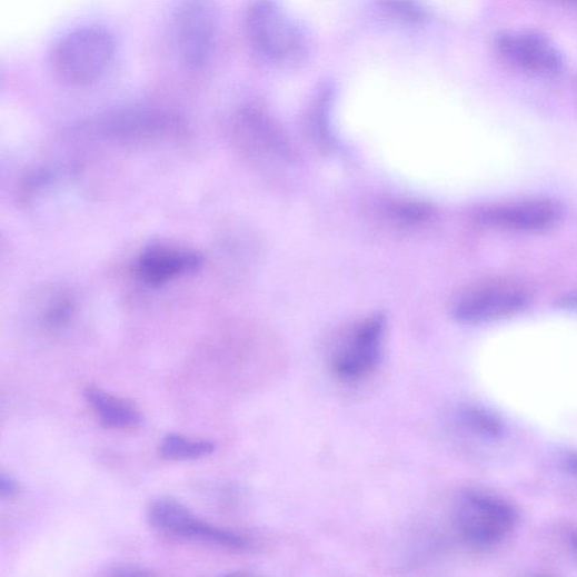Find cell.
I'll use <instances>...</instances> for the list:
<instances>
[{"label":"cell","instance_id":"cell-1","mask_svg":"<svg viewBox=\"0 0 577 577\" xmlns=\"http://www.w3.org/2000/svg\"><path fill=\"white\" fill-rule=\"evenodd\" d=\"M115 51L110 32L96 27L81 28L56 44L51 53L52 70L66 84L90 86L107 71Z\"/></svg>","mask_w":577,"mask_h":577},{"label":"cell","instance_id":"cell-14","mask_svg":"<svg viewBox=\"0 0 577 577\" xmlns=\"http://www.w3.org/2000/svg\"><path fill=\"white\" fill-rule=\"evenodd\" d=\"M20 490L19 484L12 477L2 474L0 476V494H2L3 499H12L18 496Z\"/></svg>","mask_w":577,"mask_h":577},{"label":"cell","instance_id":"cell-5","mask_svg":"<svg viewBox=\"0 0 577 577\" xmlns=\"http://www.w3.org/2000/svg\"><path fill=\"white\" fill-rule=\"evenodd\" d=\"M385 321L374 316L357 326L347 344L335 355L332 371L345 381L365 378L376 369L381 358Z\"/></svg>","mask_w":577,"mask_h":577},{"label":"cell","instance_id":"cell-3","mask_svg":"<svg viewBox=\"0 0 577 577\" xmlns=\"http://www.w3.org/2000/svg\"><path fill=\"white\" fill-rule=\"evenodd\" d=\"M172 41L190 68L205 66L212 54L217 12L212 0H181L172 17Z\"/></svg>","mask_w":577,"mask_h":577},{"label":"cell","instance_id":"cell-10","mask_svg":"<svg viewBox=\"0 0 577 577\" xmlns=\"http://www.w3.org/2000/svg\"><path fill=\"white\" fill-rule=\"evenodd\" d=\"M147 519L155 530L187 539H193L200 523L186 506L170 499L153 501L148 508Z\"/></svg>","mask_w":577,"mask_h":577},{"label":"cell","instance_id":"cell-16","mask_svg":"<svg viewBox=\"0 0 577 577\" xmlns=\"http://www.w3.org/2000/svg\"><path fill=\"white\" fill-rule=\"evenodd\" d=\"M573 544H574L575 548L577 549V534H575L573 537Z\"/></svg>","mask_w":577,"mask_h":577},{"label":"cell","instance_id":"cell-4","mask_svg":"<svg viewBox=\"0 0 577 577\" xmlns=\"http://www.w3.org/2000/svg\"><path fill=\"white\" fill-rule=\"evenodd\" d=\"M528 296L509 285H486L470 288L451 302L452 317L462 324H483L513 316L528 305Z\"/></svg>","mask_w":577,"mask_h":577},{"label":"cell","instance_id":"cell-2","mask_svg":"<svg viewBox=\"0 0 577 577\" xmlns=\"http://www.w3.org/2000/svg\"><path fill=\"white\" fill-rule=\"evenodd\" d=\"M518 523L519 513L511 504L483 491L465 493L454 513L457 533L475 548L500 544Z\"/></svg>","mask_w":577,"mask_h":577},{"label":"cell","instance_id":"cell-13","mask_svg":"<svg viewBox=\"0 0 577 577\" xmlns=\"http://www.w3.org/2000/svg\"><path fill=\"white\" fill-rule=\"evenodd\" d=\"M460 418L467 428L480 436L499 438L505 434L503 421L484 408L467 407L461 411Z\"/></svg>","mask_w":577,"mask_h":577},{"label":"cell","instance_id":"cell-15","mask_svg":"<svg viewBox=\"0 0 577 577\" xmlns=\"http://www.w3.org/2000/svg\"><path fill=\"white\" fill-rule=\"evenodd\" d=\"M565 468L573 475L577 476V455L569 456L565 460Z\"/></svg>","mask_w":577,"mask_h":577},{"label":"cell","instance_id":"cell-6","mask_svg":"<svg viewBox=\"0 0 577 577\" xmlns=\"http://www.w3.org/2000/svg\"><path fill=\"white\" fill-rule=\"evenodd\" d=\"M497 48L507 62L528 72L550 76L557 73L563 64L556 47L538 33H505L498 39Z\"/></svg>","mask_w":577,"mask_h":577},{"label":"cell","instance_id":"cell-9","mask_svg":"<svg viewBox=\"0 0 577 577\" xmlns=\"http://www.w3.org/2000/svg\"><path fill=\"white\" fill-rule=\"evenodd\" d=\"M202 259L192 252L170 247H152L139 260L138 273L143 282L160 286L197 270Z\"/></svg>","mask_w":577,"mask_h":577},{"label":"cell","instance_id":"cell-11","mask_svg":"<svg viewBox=\"0 0 577 577\" xmlns=\"http://www.w3.org/2000/svg\"><path fill=\"white\" fill-rule=\"evenodd\" d=\"M86 397L99 421L108 429H129L142 421L140 411L129 401L113 397L106 391L89 387Z\"/></svg>","mask_w":577,"mask_h":577},{"label":"cell","instance_id":"cell-12","mask_svg":"<svg viewBox=\"0 0 577 577\" xmlns=\"http://www.w3.org/2000/svg\"><path fill=\"white\" fill-rule=\"evenodd\" d=\"M158 451L167 459H199L211 455L215 445L208 440H191L182 436L169 435L161 440Z\"/></svg>","mask_w":577,"mask_h":577},{"label":"cell","instance_id":"cell-7","mask_svg":"<svg viewBox=\"0 0 577 577\" xmlns=\"http://www.w3.org/2000/svg\"><path fill=\"white\" fill-rule=\"evenodd\" d=\"M559 209L551 201L530 200L483 208L479 220L490 227L519 232H539L555 226Z\"/></svg>","mask_w":577,"mask_h":577},{"label":"cell","instance_id":"cell-8","mask_svg":"<svg viewBox=\"0 0 577 577\" xmlns=\"http://www.w3.org/2000/svg\"><path fill=\"white\" fill-rule=\"evenodd\" d=\"M270 2H259L247 16V30L256 47L266 56L279 59L298 50L292 27Z\"/></svg>","mask_w":577,"mask_h":577},{"label":"cell","instance_id":"cell-17","mask_svg":"<svg viewBox=\"0 0 577 577\" xmlns=\"http://www.w3.org/2000/svg\"><path fill=\"white\" fill-rule=\"evenodd\" d=\"M576 2H577V0H576Z\"/></svg>","mask_w":577,"mask_h":577}]
</instances>
